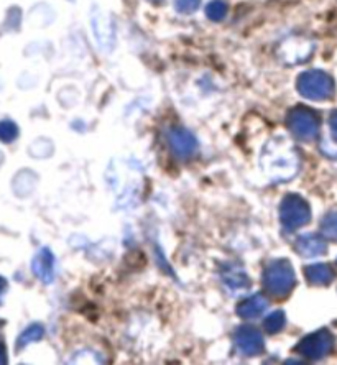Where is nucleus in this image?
I'll use <instances>...</instances> for the list:
<instances>
[{"instance_id": "f257e3e1", "label": "nucleus", "mask_w": 337, "mask_h": 365, "mask_svg": "<svg viewBox=\"0 0 337 365\" xmlns=\"http://www.w3.org/2000/svg\"><path fill=\"white\" fill-rule=\"evenodd\" d=\"M281 140H274L266 145L261 155V168L275 181H285L295 176L298 171V157L290 143L280 145Z\"/></svg>"}, {"instance_id": "f03ea898", "label": "nucleus", "mask_w": 337, "mask_h": 365, "mask_svg": "<svg viewBox=\"0 0 337 365\" xmlns=\"http://www.w3.org/2000/svg\"><path fill=\"white\" fill-rule=\"evenodd\" d=\"M298 93L311 101H328L334 96V79L321 69H309L298 76Z\"/></svg>"}, {"instance_id": "7ed1b4c3", "label": "nucleus", "mask_w": 337, "mask_h": 365, "mask_svg": "<svg viewBox=\"0 0 337 365\" xmlns=\"http://www.w3.org/2000/svg\"><path fill=\"white\" fill-rule=\"evenodd\" d=\"M296 277L293 267L288 260H275L266 267L264 273V284L275 297H286L295 287Z\"/></svg>"}, {"instance_id": "20e7f679", "label": "nucleus", "mask_w": 337, "mask_h": 365, "mask_svg": "<svg viewBox=\"0 0 337 365\" xmlns=\"http://www.w3.org/2000/svg\"><path fill=\"white\" fill-rule=\"evenodd\" d=\"M288 128L301 140H313L319 132V115L308 107H295L286 117Z\"/></svg>"}, {"instance_id": "39448f33", "label": "nucleus", "mask_w": 337, "mask_h": 365, "mask_svg": "<svg viewBox=\"0 0 337 365\" xmlns=\"http://www.w3.org/2000/svg\"><path fill=\"white\" fill-rule=\"evenodd\" d=\"M280 219L285 229L295 230L309 222L311 207L299 195H288L280 206Z\"/></svg>"}, {"instance_id": "423d86ee", "label": "nucleus", "mask_w": 337, "mask_h": 365, "mask_svg": "<svg viewBox=\"0 0 337 365\" xmlns=\"http://www.w3.org/2000/svg\"><path fill=\"white\" fill-rule=\"evenodd\" d=\"M336 344L334 336L331 334L328 329H321L313 332V334H308L304 339L299 342L296 351L301 354L303 357L311 359V361H319L326 356H329L333 352Z\"/></svg>"}, {"instance_id": "0eeeda50", "label": "nucleus", "mask_w": 337, "mask_h": 365, "mask_svg": "<svg viewBox=\"0 0 337 365\" xmlns=\"http://www.w3.org/2000/svg\"><path fill=\"white\" fill-rule=\"evenodd\" d=\"M314 51V43L304 38H291L286 40L278 50V55L285 63L296 64L309 60L311 53Z\"/></svg>"}, {"instance_id": "6e6552de", "label": "nucleus", "mask_w": 337, "mask_h": 365, "mask_svg": "<svg viewBox=\"0 0 337 365\" xmlns=\"http://www.w3.org/2000/svg\"><path fill=\"white\" fill-rule=\"evenodd\" d=\"M235 346L244 356H259L264 352V337L254 327H240L235 334Z\"/></svg>"}, {"instance_id": "1a4fd4ad", "label": "nucleus", "mask_w": 337, "mask_h": 365, "mask_svg": "<svg viewBox=\"0 0 337 365\" xmlns=\"http://www.w3.org/2000/svg\"><path fill=\"white\" fill-rule=\"evenodd\" d=\"M168 142L171 145V150L178 155L180 158H190L192 153L196 152V138L191 132L186 128L175 127L168 132Z\"/></svg>"}, {"instance_id": "9d476101", "label": "nucleus", "mask_w": 337, "mask_h": 365, "mask_svg": "<svg viewBox=\"0 0 337 365\" xmlns=\"http://www.w3.org/2000/svg\"><path fill=\"white\" fill-rule=\"evenodd\" d=\"M33 273L40 278L43 283H51L55 278V257H53L50 249H41L38 254L33 257L31 262Z\"/></svg>"}, {"instance_id": "9b49d317", "label": "nucleus", "mask_w": 337, "mask_h": 365, "mask_svg": "<svg viewBox=\"0 0 337 365\" xmlns=\"http://www.w3.org/2000/svg\"><path fill=\"white\" fill-rule=\"evenodd\" d=\"M296 250L304 257H318L328 252V244L318 234H303L296 239Z\"/></svg>"}, {"instance_id": "f8f14e48", "label": "nucleus", "mask_w": 337, "mask_h": 365, "mask_svg": "<svg viewBox=\"0 0 337 365\" xmlns=\"http://www.w3.org/2000/svg\"><path fill=\"white\" fill-rule=\"evenodd\" d=\"M269 306V299H266L264 294H254L252 298L245 299L244 303L239 304L237 308V314L244 319H254L261 316V313L266 309Z\"/></svg>"}, {"instance_id": "ddd939ff", "label": "nucleus", "mask_w": 337, "mask_h": 365, "mask_svg": "<svg viewBox=\"0 0 337 365\" xmlns=\"http://www.w3.org/2000/svg\"><path fill=\"white\" fill-rule=\"evenodd\" d=\"M304 275H306L308 282L311 284H318V287H326L331 282L334 280L336 273L333 270V267L328 264H314L306 267L304 270Z\"/></svg>"}, {"instance_id": "4468645a", "label": "nucleus", "mask_w": 337, "mask_h": 365, "mask_svg": "<svg viewBox=\"0 0 337 365\" xmlns=\"http://www.w3.org/2000/svg\"><path fill=\"white\" fill-rule=\"evenodd\" d=\"M222 280L232 292H242L249 288V277L239 267H227L222 273Z\"/></svg>"}, {"instance_id": "2eb2a0df", "label": "nucleus", "mask_w": 337, "mask_h": 365, "mask_svg": "<svg viewBox=\"0 0 337 365\" xmlns=\"http://www.w3.org/2000/svg\"><path fill=\"white\" fill-rule=\"evenodd\" d=\"M43 334H45V329H43L41 324H31L26 327V329L21 332V336L17 341V349H24L25 346H28L30 342H36L40 341Z\"/></svg>"}, {"instance_id": "dca6fc26", "label": "nucleus", "mask_w": 337, "mask_h": 365, "mask_svg": "<svg viewBox=\"0 0 337 365\" xmlns=\"http://www.w3.org/2000/svg\"><path fill=\"white\" fill-rule=\"evenodd\" d=\"M229 12L227 4L224 0H211L206 7V15L209 17L212 21H221L226 19V15Z\"/></svg>"}, {"instance_id": "f3484780", "label": "nucleus", "mask_w": 337, "mask_h": 365, "mask_svg": "<svg viewBox=\"0 0 337 365\" xmlns=\"http://www.w3.org/2000/svg\"><path fill=\"white\" fill-rule=\"evenodd\" d=\"M286 324V316L283 311H275V313H271L270 316H266V319L264 321V327L266 332H271V334H275V332L281 331L283 327Z\"/></svg>"}, {"instance_id": "a211bd4d", "label": "nucleus", "mask_w": 337, "mask_h": 365, "mask_svg": "<svg viewBox=\"0 0 337 365\" xmlns=\"http://www.w3.org/2000/svg\"><path fill=\"white\" fill-rule=\"evenodd\" d=\"M17 137H19L17 123L12 122V120H2V122H0V142L12 143Z\"/></svg>"}, {"instance_id": "6ab92c4d", "label": "nucleus", "mask_w": 337, "mask_h": 365, "mask_svg": "<svg viewBox=\"0 0 337 365\" xmlns=\"http://www.w3.org/2000/svg\"><path fill=\"white\" fill-rule=\"evenodd\" d=\"M321 230H323L324 237L337 242V212L328 214L321 222Z\"/></svg>"}, {"instance_id": "aec40b11", "label": "nucleus", "mask_w": 337, "mask_h": 365, "mask_svg": "<svg viewBox=\"0 0 337 365\" xmlns=\"http://www.w3.org/2000/svg\"><path fill=\"white\" fill-rule=\"evenodd\" d=\"M199 4L201 0H175V7L180 14H195Z\"/></svg>"}, {"instance_id": "412c9836", "label": "nucleus", "mask_w": 337, "mask_h": 365, "mask_svg": "<svg viewBox=\"0 0 337 365\" xmlns=\"http://www.w3.org/2000/svg\"><path fill=\"white\" fill-rule=\"evenodd\" d=\"M329 127H331V133H333L334 140L337 142V110H334L329 117Z\"/></svg>"}, {"instance_id": "4be33fe9", "label": "nucleus", "mask_w": 337, "mask_h": 365, "mask_svg": "<svg viewBox=\"0 0 337 365\" xmlns=\"http://www.w3.org/2000/svg\"><path fill=\"white\" fill-rule=\"evenodd\" d=\"M7 288H9L7 280H5L4 277H0V306H2V302H4V297H5V292H7Z\"/></svg>"}, {"instance_id": "5701e85b", "label": "nucleus", "mask_w": 337, "mask_h": 365, "mask_svg": "<svg viewBox=\"0 0 337 365\" xmlns=\"http://www.w3.org/2000/svg\"><path fill=\"white\" fill-rule=\"evenodd\" d=\"M7 362V352H5V347L0 344V365Z\"/></svg>"}, {"instance_id": "b1692460", "label": "nucleus", "mask_w": 337, "mask_h": 365, "mask_svg": "<svg viewBox=\"0 0 337 365\" xmlns=\"http://www.w3.org/2000/svg\"><path fill=\"white\" fill-rule=\"evenodd\" d=\"M152 2H160V0H152Z\"/></svg>"}]
</instances>
